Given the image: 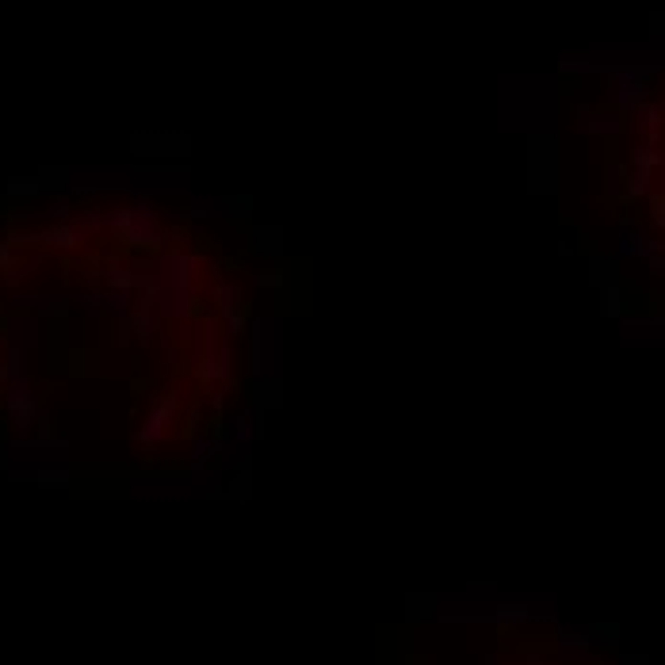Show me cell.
<instances>
[{
  "label": "cell",
  "mask_w": 665,
  "mask_h": 665,
  "mask_svg": "<svg viewBox=\"0 0 665 665\" xmlns=\"http://www.w3.org/2000/svg\"><path fill=\"white\" fill-rule=\"evenodd\" d=\"M203 363H207V367H203V371H207V379H214V352H211ZM218 371L230 379V352H222V355H218Z\"/></svg>",
  "instance_id": "7a4b0ae2"
},
{
  "label": "cell",
  "mask_w": 665,
  "mask_h": 665,
  "mask_svg": "<svg viewBox=\"0 0 665 665\" xmlns=\"http://www.w3.org/2000/svg\"><path fill=\"white\" fill-rule=\"evenodd\" d=\"M176 417V406H172V401H157V406L153 409H149V417H146V428H142V444H149V440H157V436H161L165 432V425H168V420H172Z\"/></svg>",
  "instance_id": "6da1fadb"
}]
</instances>
